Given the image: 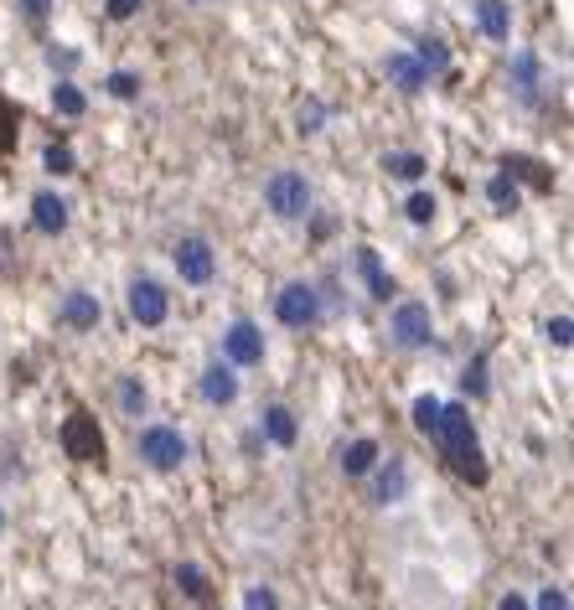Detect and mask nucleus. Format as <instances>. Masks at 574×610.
Instances as JSON below:
<instances>
[{"label":"nucleus","mask_w":574,"mask_h":610,"mask_svg":"<svg viewBox=\"0 0 574 610\" xmlns=\"http://www.w3.org/2000/svg\"><path fill=\"white\" fill-rule=\"evenodd\" d=\"M419 68H425V73H445L450 68V47L440 37H425V42H419Z\"/></svg>","instance_id":"26"},{"label":"nucleus","mask_w":574,"mask_h":610,"mask_svg":"<svg viewBox=\"0 0 574 610\" xmlns=\"http://www.w3.org/2000/svg\"><path fill=\"white\" fill-rule=\"evenodd\" d=\"M140 6H145V0H104V11H109L114 21H130Z\"/></svg>","instance_id":"36"},{"label":"nucleus","mask_w":574,"mask_h":610,"mask_svg":"<svg viewBox=\"0 0 574 610\" xmlns=\"http://www.w3.org/2000/svg\"><path fill=\"white\" fill-rule=\"evenodd\" d=\"M497 610H528V600L523 595H502V605Z\"/></svg>","instance_id":"40"},{"label":"nucleus","mask_w":574,"mask_h":610,"mask_svg":"<svg viewBox=\"0 0 574 610\" xmlns=\"http://www.w3.org/2000/svg\"><path fill=\"white\" fill-rule=\"evenodd\" d=\"M166 311H171V305H166V290H161L156 280H135V285H130V316H135L140 326H161Z\"/></svg>","instance_id":"8"},{"label":"nucleus","mask_w":574,"mask_h":610,"mask_svg":"<svg viewBox=\"0 0 574 610\" xmlns=\"http://www.w3.org/2000/svg\"><path fill=\"white\" fill-rule=\"evenodd\" d=\"M394 342L399 347H430L435 342V321L425 300H404L394 311Z\"/></svg>","instance_id":"3"},{"label":"nucleus","mask_w":574,"mask_h":610,"mask_svg":"<svg viewBox=\"0 0 574 610\" xmlns=\"http://www.w3.org/2000/svg\"><path fill=\"white\" fill-rule=\"evenodd\" d=\"M109 94L114 99H140V78L135 73H109Z\"/></svg>","instance_id":"33"},{"label":"nucleus","mask_w":574,"mask_h":610,"mask_svg":"<svg viewBox=\"0 0 574 610\" xmlns=\"http://www.w3.org/2000/svg\"><path fill=\"white\" fill-rule=\"evenodd\" d=\"M202 399H207V404H233V399H238V378L223 368V362L202 373Z\"/></svg>","instance_id":"15"},{"label":"nucleus","mask_w":574,"mask_h":610,"mask_svg":"<svg viewBox=\"0 0 574 610\" xmlns=\"http://www.w3.org/2000/svg\"><path fill=\"white\" fill-rule=\"evenodd\" d=\"M244 610H280V600H275V590H259V585H254V590L244 595Z\"/></svg>","instance_id":"35"},{"label":"nucleus","mask_w":574,"mask_h":610,"mask_svg":"<svg viewBox=\"0 0 574 610\" xmlns=\"http://www.w3.org/2000/svg\"><path fill=\"white\" fill-rule=\"evenodd\" d=\"M461 388L471 393V399H487V357H471V362H466Z\"/></svg>","instance_id":"28"},{"label":"nucleus","mask_w":574,"mask_h":610,"mask_svg":"<svg viewBox=\"0 0 574 610\" xmlns=\"http://www.w3.org/2000/svg\"><path fill=\"white\" fill-rule=\"evenodd\" d=\"M569 337H574L569 316H554V321H549V342H554V347H569Z\"/></svg>","instance_id":"37"},{"label":"nucleus","mask_w":574,"mask_h":610,"mask_svg":"<svg viewBox=\"0 0 574 610\" xmlns=\"http://www.w3.org/2000/svg\"><path fill=\"white\" fill-rule=\"evenodd\" d=\"M176 585L187 590L197 605H207V600H213V585H207V574H202L197 564H181V569H176Z\"/></svg>","instance_id":"23"},{"label":"nucleus","mask_w":574,"mask_h":610,"mask_svg":"<svg viewBox=\"0 0 574 610\" xmlns=\"http://www.w3.org/2000/svg\"><path fill=\"white\" fill-rule=\"evenodd\" d=\"M378 466V445L373 440H352L347 450H342V471L347 476H368Z\"/></svg>","instance_id":"18"},{"label":"nucleus","mask_w":574,"mask_h":610,"mask_svg":"<svg viewBox=\"0 0 574 610\" xmlns=\"http://www.w3.org/2000/svg\"><path fill=\"white\" fill-rule=\"evenodd\" d=\"M264 435L275 440L280 450H290V445H295V435H300V430H295V414H290L285 404H275V409H264Z\"/></svg>","instance_id":"17"},{"label":"nucleus","mask_w":574,"mask_h":610,"mask_svg":"<svg viewBox=\"0 0 574 610\" xmlns=\"http://www.w3.org/2000/svg\"><path fill=\"white\" fill-rule=\"evenodd\" d=\"M140 455H145L156 471H176L181 461H187V440H181L176 430H166V424H156V430L140 435Z\"/></svg>","instance_id":"5"},{"label":"nucleus","mask_w":574,"mask_h":610,"mask_svg":"<svg viewBox=\"0 0 574 610\" xmlns=\"http://www.w3.org/2000/svg\"><path fill=\"white\" fill-rule=\"evenodd\" d=\"M435 424H440V399H414V430L419 435H435Z\"/></svg>","instance_id":"29"},{"label":"nucleus","mask_w":574,"mask_h":610,"mask_svg":"<svg viewBox=\"0 0 574 610\" xmlns=\"http://www.w3.org/2000/svg\"><path fill=\"white\" fill-rule=\"evenodd\" d=\"M512 88H518L523 99L538 94V57H533V52H518V57H512Z\"/></svg>","instance_id":"19"},{"label":"nucleus","mask_w":574,"mask_h":610,"mask_svg":"<svg viewBox=\"0 0 574 610\" xmlns=\"http://www.w3.org/2000/svg\"><path fill=\"white\" fill-rule=\"evenodd\" d=\"M32 223H37V233H63L68 228V202L57 197V192H42L37 202H32Z\"/></svg>","instance_id":"13"},{"label":"nucleus","mask_w":574,"mask_h":610,"mask_svg":"<svg viewBox=\"0 0 574 610\" xmlns=\"http://www.w3.org/2000/svg\"><path fill=\"white\" fill-rule=\"evenodd\" d=\"M57 316H63V326H73V331H99V300L88 295V290H68V300L57 305Z\"/></svg>","instance_id":"11"},{"label":"nucleus","mask_w":574,"mask_h":610,"mask_svg":"<svg viewBox=\"0 0 574 610\" xmlns=\"http://www.w3.org/2000/svg\"><path fill=\"white\" fill-rule=\"evenodd\" d=\"M357 274L368 280V295H373V300H388V295H394V280L383 274V264H378L373 249H357Z\"/></svg>","instance_id":"16"},{"label":"nucleus","mask_w":574,"mask_h":610,"mask_svg":"<svg viewBox=\"0 0 574 610\" xmlns=\"http://www.w3.org/2000/svg\"><path fill=\"white\" fill-rule=\"evenodd\" d=\"M538 610H569V595L564 590H543L538 595Z\"/></svg>","instance_id":"38"},{"label":"nucleus","mask_w":574,"mask_h":610,"mask_svg":"<svg viewBox=\"0 0 574 610\" xmlns=\"http://www.w3.org/2000/svg\"><path fill=\"white\" fill-rule=\"evenodd\" d=\"M487 202H492L497 212H512V207H518V181H512L507 171H497V176L487 181Z\"/></svg>","instance_id":"22"},{"label":"nucleus","mask_w":574,"mask_h":610,"mask_svg":"<svg viewBox=\"0 0 574 610\" xmlns=\"http://www.w3.org/2000/svg\"><path fill=\"white\" fill-rule=\"evenodd\" d=\"M16 130H21V109L0 94V156H11V150H16Z\"/></svg>","instance_id":"24"},{"label":"nucleus","mask_w":574,"mask_h":610,"mask_svg":"<svg viewBox=\"0 0 574 610\" xmlns=\"http://www.w3.org/2000/svg\"><path fill=\"white\" fill-rule=\"evenodd\" d=\"M264 207L275 212V218H306V212H311V187H306V176H295V171L269 176Z\"/></svg>","instance_id":"1"},{"label":"nucleus","mask_w":574,"mask_h":610,"mask_svg":"<svg viewBox=\"0 0 574 610\" xmlns=\"http://www.w3.org/2000/svg\"><path fill=\"white\" fill-rule=\"evenodd\" d=\"M404 212H409V223H430V218H435V197H430V192H414V197L404 202Z\"/></svg>","instance_id":"32"},{"label":"nucleus","mask_w":574,"mask_h":610,"mask_svg":"<svg viewBox=\"0 0 574 610\" xmlns=\"http://www.w3.org/2000/svg\"><path fill=\"white\" fill-rule=\"evenodd\" d=\"M388 83L399 88V94H425V83H430V73L419 68V57H409V52H388Z\"/></svg>","instance_id":"10"},{"label":"nucleus","mask_w":574,"mask_h":610,"mask_svg":"<svg viewBox=\"0 0 574 610\" xmlns=\"http://www.w3.org/2000/svg\"><path fill=\"white\" fill-rule=\"evenodd\" d=\"M213 269H218V259H213V243H207V238H181L176 243V274L187 285H207V280H213Z\"/></svg>","instance_id":"6"},{"label":"nucleus","mask_w":574,"mask_h":610,"mask_svg":"<svg viewBox=\"0 0 574 610\" xmlns=\"http://www.w3.org/2000/svg\"><path fill=\"white\" fill-rule=\"evenodd\" d=\"M42 166H47L52 176H68V171H78V161H73V150H68V145H47Z\"/></svg>","instance_id":"30"},{"label":"nucleus","mask_w":574,"mask_h":610,"mask_svg":"<svg viewBox=\"0 0 574 610\" xmlns=\"http://www.w3.org/2000/svg\"><path fill=\"white\" fill-rule=\"evenodd\" d=\"M275 316H280L290 331H306V326H316V316H321V300H316L311 285H285L280 300H275Z\"/></svg>","instance_id":"4"},{"label":"nucleus","mask_w":574,"mask_h":610,"mask_svg":"<svg viewBox=\"0 0 574 610\" xmlns=\"http://www.w3.org/2000/svg\"><path fill=\"white\" fill-rule=\"evenodd\" d=\"M21 11L32 16V21H47V11H52V0H21Z\"/></svg>","instance_id":"39"},{"label":"nucleus","mask_w":574,"mask_h":610,"mask_svg":"<svg viewBox=\"0 0 574 610\" xmlns=\"http://www.w3.org/2000/svg\"><path fill=\"white\" fill-rule=\"evenodd\" d=\"M476 26L487 32V42H507V37H512V11H507V0H476Z\"/></svg>","instance_id":"12"},{"label":"nucleus","mask_w":574,"mask_h":610,"mask_svg":"<svg viewBox=\"0 0 574 610\" xmlns=\"http://www.w3.org/2000/svg\"><path fill=\"white\" fill-rule=\"evenodd\" d=\"M383 171L399 176V181H419V176H425V156H414V150H394V156H383Z\"/></svg>","instance_id":"21"},{"label":"nucleus","mask_w":574,"mask_h":610,"mask_svg":"<svg viewBox=\"0 0 574 610\" xmlns=\"http://www.w3.org/2000/svg\"><path fill=\"white\" fill-rule=\"evenodd\" d=\"M52 104H57V114H68V119H78V114L88 109V99L78 94L73 83H57V88H52Z\"/></svg>","instance_id":"27"},{"label":"nucleus","mask_w":574,"mask_h":610,"mask_svg":"<svg viewBox=\"0 0 574 610\" xmlns=\"http://www.w3.org/2000/svg\"><path fill=\"white\" fill-rule=\"evenodd\" d=\"M435 440H440L445 450L476 445V430H471V414H466V404H440V424H435Z\"/></svg>","instance_id":"9"},{"label":"nucleus","mask_w":574,"mask_h":610,"mask_svg":"<svg viewBox=\"0 0 574 610\" xmlns=\"http://www.w3.org/2000/svg\"><path fill=\"white\" fill-rule=\"evenodd\" d=\"M0 528H6V512H0Z\"/></svg>","instance_id":"41"},{"label":"nucleus","mask_w":574,"mask_h":610,"mask_svg":"<svg viewBox=\"0 0 574 610\" xmlns=\"http://www.w3.org/2000/svg\"><path fill=\"white\" fill-rule=\"evenodd\" d=\"M63 450L73 455V461H99L104 466V430H99V419L94 414H68L63 419Z\"/></svg>","instance_id":"2"},{"label":"nucleus","mask_w":574,"mask_h":610,"mask_svg":"<svg viewBox=\"0 0 574 610\" xmlns=\"http://www.w3.org/2000/svg\"><path fill=\"white\" fill-rule=\"evenodd\" d=\"M502 171H507V176H528L538 192H554V176L543 171L538 161H528V156H507V161H502Z\"/></svg>","instance_id":"20"},{"label":"nucleus","mask_w":574,"mask_h":610,"mask_svg":"<svg viewBox=\"0 0 574 610\" xmlns=\"http://www.w3.org/2000/svg\"><path fill=\"white\" fill-rule=\"evenodd\" d=\"M321 114H326V109H321L316 99H311V104H300V114H295L300 125H295V130H300V135H316V130H321Z\"/></svg>","instance_id":"34"},{"label":"nucleus","mask_w":574,"mask_h":610,"mask_svg":"<svg viewBox=\"0 0 574 610\" xmlns=\"http://www.w3.org/2000/svg\"><path fill=\"white\" fill-rule=\"evenodd\" d=\"M119 409H125L130 419H135V414H145V388H140L135 378H125V383H119Z\"/></svg>","instance_id":"31"},{"label":"nucleus","mask_w":574,"mask_h":610,"mask_svg":"<svg viewBox=\"0 0 574 610\" xmlns=\"http://www.w3.org/2000/svg\"><path fill=\"white\" fill-rule=\"evenodd\" d=\"M223 352H228V362H238V368H254V362H264V331L254 321H233L228 337H223Z\"/></svg>","instance_id":"7"},{"label":"nucleus","mask_w":574,"mask_h":610,"mask_svg":"<svg viewBox=\"0 0 574 610\" xmlns=\"http://www.w3.org/2000/svg\"><path fill=\"white\" fill-rule=\"evenodd\" d=\"M404 486H409V471H404V461H394V466L378 476V492H373V497H378V502H399Z\"/></svg>","instance_id":"25"},{"label":"nucleus","mask_w":574,"mask_h":610,"mask_svg":"<svg viewBox=\"0 0 574 610\" xmlns=\"http://www.w3.org/2000/svg\"><path fill=\"white\" fill-rule=\"evenodd\" d=\"M450 471H456L461 481L471 486H487V461H481V445H461V450H445Z\"/></svg>","instance_id":"14"}]
</instances>
